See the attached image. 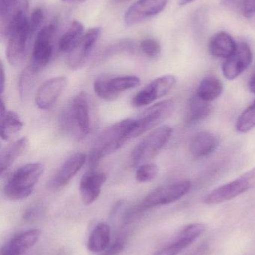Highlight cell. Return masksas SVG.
<instances>
[{"label":"cell","instance_id":"1","mask_svg":"<svg viewBox=\"0 0 255 255\" xmlns=\"http://www.w3.org/2000/svg\"><path fill=\"white\" fill-rule=\"evenodd\" d=\"M61 131L76 140H83L91 129L89 100L85 92L72 97L59 115Z\"/></svg>","mask_w":255,"mask_h":255},{"label":"cell","instance_id":"2","mask_svg":"<svg viewBox=\"0 0 255 255\" xmlns=\"http://www.w3.org/2000/svg\"><path fill=\"white\" fill-rule=\"evenodd\" d=\"M132 118L123 120L106 128L97 136L89 153L91 166L124 146L129 140Z\"/></svg>","mask_w":255,"mask_h":255},{"label":"cell","instance_id":"3","mask_svg":"<svg viewBox=\"0 0 255 255\" xmlns=\"http://www.w3.org/2000/svg\"><path fill=\"white\" fill-rule=\"evenodd\" d=\"M43 172L44 166L39 163H27L18 168L4 185L6 197L10 200L19 201L31 196Z\"/></svg>","mask_w":255,"mask_h":255},{"label":"cell","instance_id":"4","mask_svg":"<svg viewBox=\"0 0 255 255\" xmlns=\"http://www.w3.org/2000/svg\"><path fill=\"white\" fill-rule=\"evenodd\" d=\"M192 184L189 180H183L158 187L148 193L139 205L130 209V213L136 219L151 208L173 203L189 193Z\"/></svg>","mask_w":255,"mask_h":255},{"label":"cell","instance_id":"5","mask_svg":"<svg viewBox=\"0 0 255 255\" xmlns=\"http://www.w3.org/2000/svg\"><path fill=\"white\" fill-rule=\"evenodd\" d=\"M5 37L7 38V61L10 65L18 67L25 61L33 37L28 28L26 15L21 16L10 25Z\"/></svg>","mask_w":255,"mask_h":255},{"label":"cell","instance_id":"6","mask_svg":"<svg viewBox=\"0 0 255 255\" xmlns=\"http://www.w3.org/2000/svg\"><path fill=\"white\" fill-rule=\"evenodd\" d=\"M172 127L162 126L154 129L132 151L131 165L133 167L148 163L164 148L172 136Z\"/></svg>","mask_w":255,"mask_h":255},{"label":"cell","instance_id":"7","mask_svg":"<svg viewBox=\"0 0 255 255\" xmlns=\"http://www.w3.org/2000/svg\"><path fill=\"white\" fill-rule=\"evenodd\" d=\"M174 109L175 102L172 100H165L150 106L137 118H132L129 132L130 139L138 137L158 127L172 115Z\"/></svg>","mask_w":255,"mask_h":255},{"label":"cell","instance_id":"8","mask_svg":"<svg viewBox=\"0 0 255 255\" xmlns=\"http://www.w3.org/2000/svg\"><path fill=\"white\" fill-rule=\"evenodd\" d=\"M255 187V168L208 193L204 198L207 205H217L232 200Z\"/></svg>","mask_w":255,"mask_h":255},{"label":"cell","instance_id":"9","mask_svg":"<svg viewBox=\"0 0 255 255\" xmlns=\"http://www.w3.org/2000/svg\"><path fill=\"white\" fill-rule=\"evenodd\" d=\"M140 84V79L136 76H100L94 81V91L102 100L111 102L117 100L121 93L136 88Z\"/></svg>","mask_w":255,"mask_h":255},{"label":"cell","instance_id":"10","mask_svg":"<svg viewBox=\"0 0 255 255\" xmlns=\"http://www.w3.org/2000/svg\"><path fill=\"white\" fill-rule=\"evenodd\" d=\"M56 23L52 22L40 28L36 34L33 46L31 64L41 70L49 64L53 53L54 37L56 32Z\"/></svg>","mask_w":255,"mask_h":255},{"label":"cell","instance_id":"11","mask_svg":"<svg viewBox=\"0 0 255 255\" xmlns=\"http://www.w3.org/2000/svg\"><path fill=\"white\" fill-rule=\"evenodd\" d=\"M175 83L176 79L172 75H165L157 78L133 97L132 105L136 108L148 106L158 99L167 95Z\"/></svg>","mask_w":255,"mask_h":255},{"label":"cell","instance_id":"12","mask_svg":"<svg viewBox=\"0 0 255 255\" xmlns=\"http://www.w3.org/2000/svg\"><path fill=\"white\" fill-rule=\"evenodd\" d=\"M100 34V27L90 28L84 34L77 45L68 53L67 65L70 69L78 70L83 67L98 41Z\"/></svg>","mask_w":255,"mask_h":255},{"label":"cell","instance_id":"13","mask_svg":"<svg viewBox=\"0 0 255 255\" xmlns=\"http://www.w3.org/2000/svg\"><path fill=\"white\" fill-rule=\"evenodd\" d=\"M167 3L168 0H139L127 9L124 22L128 26L140 23L161 13Z\"/></svg>","mask_w":255,"mask_h":255},{"label":"cell","instance_id":"14","mask_svg":"<svg viewBox=\"0 0 255 255\" xmlns=\"http://www.w3.org/2000/svg\"><path fill=\"white\" fill-rule=\"evenodd\" d=\"M253 59V52L250 46L244 42L238 43L235 52L223 63V75L229 80H234L247 70Z\"/></svg>","mask_w":255,"mask_h":255},{"label":"cell","instance_id":"15","mask_svg":"<svg viewBox=\"0 0 255 255\" xmlns=\"http://www.w3.org/2000/svg\"><path fill=\"white\" fill-rule=\"evenodd\" d=\"M206 230L204 223H196L185 226L173 241L153 255H177L191 245Z\"/></svg>","mask_w":255,"mask_h":255},{"label":"cell","instance_id":"16","mask_svg":"<svg viewBox=\"0 0 255 255\" xmlns=\"http://www.w3.org/2000/svg\"><path fill=\"white\" fill-rule=\"evenodd\" d=\"M67 85L64 76L52 78L43 82L36 93L35 104L41 110H49L56 103Z\"/></svg>","mask_w":255,"mask_h":255},{"label":"cell","instance_id":"17","mask_svg":"<svg viewBox=\"0 0 255 255\" xmlns=\"http://www.w3.org/2000/svg\"><path fill=\"white\" fill-rule=\"evenodd\" d=\"M86 160L87 156L84 153H76L69 157L49 180L47 187L53 190L65 187L82 169Z\"/></svg>","mask_w":255,"mask_h":255},{"label":"cell","instance_id":"18","mask_svg":"<svg viewBox=\"0 0 255 255\" xmlns=\"http://www.w3.org/2000/svg\"><path fill=\"white\" fill-rule=\"evenodd\" d=\"M106 179V174L99 171H89L82 177L79 183V193L85 205H91L97 201Z\"/></svg>","mask_w":255,"mask_h":255},{"label":"cell","instance_id":"19","mask_svg":"<svg viewBox=\"0 0 255 255\" xmlns=\"http://www.w3.org/2000/svg\"><path fill=\"white\" fill-rule=\"evenodd\" d=\"M28 0H0L1 33L5 37L10 25L21 16L26 15Z\"/></svg>","mask_w":255,"mask_h":255},{"label":"cell","instance_id":"20","mask_svg":"<svg viewBox=\"0 0 255 255\" xmlns=\"http://www.w3.org/2000/svg\"><path fill=\"white\" fill-rule=\"evenodd\" d=\"M39 229H29L13 237L1 248V255H22L34 247L40 239Z\"/></svg>","mask_w":255,"mask_h":255},{"label":"cell","instance_id":"21","mask_svg":"<svg viewBox=\"0 0 255 255\" xmlns=\"http://www.w3.org/2000/svg\"><path fill=\"white\" fill-rule=\"evenodd\" d=\"M219 145L218 138L208 131L196 133L190 142V152L194 158H202L212 154Z\"/></svg>","mask_w":255,"mask_h":255},{"label":"cell","instance_id":"22","mask_svg":"<svg viewBox=\"0 0 255 255\" xmlns=\"http://www.w3.org/2000/svg\"><path fill=\"white\" fill-rule=\"evenodd\" d=\"M237 46L238 44L230 34L220 31L211 37L208 49L213 56L226 59L235 52Z\"/></svg>","mask_w":255,"mask_h":255},{"label":"cell","instance_id":"23","mask_svg":"<svg viewBox=\"0 0 255 255\" xmlns=\"http://www.w3.org/2000/svg\"><path fill=\"white\" fill-rule=\"evenodd\" d=\"M29 146V141L25 136L14 141L1 151L0 155V172L3 175L13 163L25 154Z\"/></svg>","mask_w":255,"mask_h":255},{"label":"cell","instance_id":"24","mask_svg":"<svg viewBox=\"0 0 255 255\" xmlns=\"http://www.w3.org/2000/svg\"><path fill=\"white\" fill-rule=\"evenodd\" d=\"M110 244V226L107 223H98L90 234L87 243L88 250L92 253H103Z\"/></svg>","mask_w":255,"mask_h":255},{"label":"cell","instance_id":"25","mask_svg":"<svg viewBox=\"0 0 255 255\" xmlns=\"http://www.w3.org/2000/svg\"><path fill=\"white\" fill-rule=\"evenodd\" d=\"M211 105L199 98L196 94L189 100L186 121L187 124H195L205 119L211 114Z\"/></svg>","mask_w":255,"mask_h":255},{"label":"cell","instance_id":"26","mask_svg":"<svg viewBox=\"0 0 255 255\" xmlns=\"http://www.w3.org/2000/svg\"><path fill=\"white\" fill-rule=\"evenodd\" d=\"M223 85L221 81L214 76H208L202 79L196 91V95L211 103L217 100L223 94Z\"/></svg>","mask_w":255,"mask_h":255},{"label":"cell","instance_id":"27","mask_svg":"<svg viewBox=\"0 0 255 255\" xmlns=\"http://www.w3.org/2000/svg\"><path fill=\"white\" fill-rule=\"evenodd\" d=\"M83 35L84 27L82 24L79 21H73L58 42L59 50L61 52L69 53L77 45Z\"/></svg>","mask_w":255,"mask_h":255},{"label":"cell","instance_id":"28","mask_svg":"<svg viewBox=\"0 0 255 255\" xmlns=\"http://www.w3.org/2000/svg\"><path fill=\"white\" fill-rule=\"evenodd\" d=\"M23 127V123L17 114L13 111H7L1 115V138L9 140L19 133Z\"/></svg>","mask_w":255,"mask_h":255},{"label":"cell","instance_id":"29","mask_svg":"<svg viewBox=\"0 0 255 255\" xmlns=\"http://www.w3.org/2000/svg\"><path fill=\"white\" fill-rule=\"evenodd\" d=\"M40 72L41 70H39L31 64L22 70L19 76V83H18L19 96L22 100L28 98L30 93L34 88Z\"/></svg>","mask_w":255,"mask_h":255},{"label":"cell","instance_id":"30","mask_svg":"<svg viewBox=\"0 0 255 255\" xmlns=\"http://www.w3.org/2000/svg\"><path fill=\"white\" fill-rule=\"evenodd\" d=\"M255 127V100L238 118L236 130L240 133H248Z\"/></svg>","mask_w":255,"mask_h":255},{"label":"cell","instance_id":"31","mask_svg":"<svg viewBox=\"0 0 255 255\" xmlns=\"http://www.w3.org/2000/svg\"><path fill=\"white\" fill-rule=\"evenodd\" d=\"M159 167L154 163H145L138 167L136 172V181L140 183L149 182L157 178Z\"/></svg>","mask_w":255,"mask_h":255},{"label":"cell","instance_id":"32","mask_svg":"<svg viewBox=\"0 0 255 255\" xmlns=\"http://www.w3.org/2000/svg\"><path fill=\"white\" fill-rule=\"evenodd\" d=\"M140 49L142 53L149 58H157L161 53L160 43L154 38H146L140 43Z\"/></svg>","mask_w":255,"mask_h":255},{"label":"cell","instance_id":"33","mask_svg":"<svg viewBox=\"0 0 255 255\" xmlns=\"http://www.w3.org/2000/svg\"><path fill=\"white\" fill-rule=\"evenodd\" d=\"M44 19V13L41 8H36L31 13V17L28 19V28L31 35L37 34L40 31V26Z\"/></svg>","mask_w":255,"mask_h":255},{"label":"cell","instance_id":"34","mask_svg":"<svg viewBox=\"0 0 255 255\" xmlns=\"http://www.w3.org/2000/svg\"><path fill=\"white\" fill-rule=\"evenodd\" d=\"M43 207L42 204L34 203L30 205L22 214V219L25 221H32L38 218L43 213Z\"/></svg>","mask_w":255,"mask_h":255},{"label":"cell","instance_id":"35","mask_svg":"<svg viewBox=\"0 0 255 255\" xmlns=\"http://www.w3.org/2000/svg\"><path fill=\"white\" fill-rule=\"evenodd\" d=\"M126 244L127 242H126L125 238L124 237L117 238L115 242L111 244L109 247L100 255H118L124 250Z\"/></svg>","mask_w":255,"mask_h":255},{"label":"cell","instance_id":"36","mask_svg":"<svg viewBox=\"0 0 255 255\" xmlns=\"http://www.w3.org/2000/svg\"><path fill=\"white\" fill-rule=\"evenodd\" d=\"M243 14L246 18H252L255 15V0H243Z\"/></svg>","mask_w":255,"mask_h":255},{"label":"cell","instance_id":"37","mask_svg":"<svg viewBox=\"0 0 255 255\" xmlns=\"http://www.w3.org/2000/svg\"><path fill=\"white\" fill-rule=\"evenodd\" d=\"M5 73H4V67L1 64V95L2 96L4 91V87H5Z\"/></svg>","mask_w":255,"mask_h":255},{"label":"cell","instance_id":"38","mask_svg":"<svg viewBox=\"0 0 255 255\" xmlns=\"http://www.w3.org/2000/svg\"><path fill=\"white\" fill-rule=\"evenodd\" d=\"M249 88L252 93L255 94V73L252 76L250 82H249Z\"/></svg>","mask_w":255,"mask_h":255},{"label":"cell","instance_id":"39","mask_svg":"<svg viewBox=\"0 0 255 255\" xmlns=\"http://www.w3.org/2000/svg\"><path fill=\"white\" fill-rule=\"evenodd\" d=\"M194 1H196V0H179V1H178V4H179L180 6H184Z\"/></svg>","mask_w":255,"mask_h":255},{"label":"cell","instance_id":"40","mask_svg":"<svg viewBox=\"0 0 255 255\" xmlns=\"http://www.w3.org/2000/svg\"><path fill=\"white\" fill-rule=\"evenodd\" d=\"M61 1L67 3H82L86 0H61Z\"/></svg>","mask_w":255,"mask_h":255}]
</instances>
